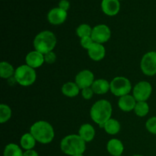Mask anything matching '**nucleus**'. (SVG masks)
Instances as JSON below:
<instances>
[{"instance_id": "obj_12", "label": "nucleus", "mask_w": 156, "mask_h": 156, "mask_svg": "<svg viewBox=\"0 0 156 156\" xmlns=\"http://www.w3.org/2000/svg\"><path fill=\"white\" fill-rule=\"evenodd\" d=\"M101 10L108 16H114L120 12V4L119 0H102Z\"/></svg>"}, {"instance_id": "obj_30", "label": "nucleus", "mask_w": 156, "mask_h": 156, "mask_svg": "<svg viewBox=\"0 0 156 156\" xmlns=\"http://www.w3.org/2000/svg\"><path fill=\"white\" fill-rule=\"evenodd\" d=\"M56 59V56L53 51L50 52V53H47L46 54H44V60L47 63H53L55 62Z\"/></svg>"}, {"instance_id": "obj_11", "label": "nucleus", "mask_w": 156, "mask_h": 156, "mask_svg": "<svg viewBox=\"0 0 156 156\" xmlns=\"http://www.w3.org/2000/svg\"><path fill=\"white\" fill-rule=\"evenodd\" d=\"M67 18V12L60 8H53L47 14V20L53 25H59L65 22Z\"/></svg>"}, {"instance_id": "obj_10", "label": "nucleus", "mask_w": 156, "mask_h": 156, "mask_svg": "<svg viewBox=\"0 0 156 156\" xmlns=\"http://www.w3.org/2000/svg\"><path fill=\"white\" fill-rule=\"evenodd\" d=\"M94 82V76L90 70L85 69L79 72L76 76V83L80 89L91 87Z\"/></svg>"}, {"instance_id": "obj_14", "label": "nucleus", "mask_w": 156, "mask_h": 156, "mask_svg": "<svg viewBox=\"0 0 156 156\" xmlns=\"http://www.w3.org/2000/svg\"><path fill=\"white\" fill-rule=\"evenodd\" d=\"M88 53L89 57L94 61H101L105 58V48L102 44L93 43L92 45L88 48Z\"/></svg>"}, {"instance_id": "obj_36", "label": "nucleus", "mask_w": 156, "mask_h": 156, "mask_svg": "<svg viewBox=\"0 0 156 156\" xmlns=\"http://www.w3.org/2000/svg\"><path fill=\"white\" fill-rule=\"evenodd\" d=\"M119 1H120V0H119Z\"/></svg>"}, {"instance_id": "obj_31", "label": "nucleus", "mask_w": 156, "mask_h": 156, "mask_svg": "<svg viewBox=\"0 0 156 156\" xmlns=\"http://www.w3.org/2000/svg\"><path fill=\"white\" fill-rule=\"evenodd\" d=\"M59 8L65 11H68L70 8V3L68 0H60L59 2Z\"/></svg>"}, {"instance_id": "obj_3", "label": "nucleus", "mask_w": 156, "mask_h": 156, "mask_svg": "<svg viewBox=\"0 0 156 156\" xmlns=\"http://www.w3.org/2000/svg\"><path fill=\"white\" fill-rule=\"evenodd\" d=\"M60 149L63 153L68 155H82L86 149L85 142L79 135L72 134L66 136L60 143Z\"/></svg>"}, {"instance_id": "obj_20", "label": "nucleus", "mask_w": 156, "mask_h": 156, "mask_svg": "<svg viewBox=\"0 0 156 156\" xmlns=\"http://www.w3.org/2000/svg\"><path fill=\"white\" fill-rule=\"evenodd\" d=\"M104 128L107 133L110 135H116L120 130V123H119L118 120L111 118L105 123Z\"/></svg>"}, {"instance_id": "obj_9", "label": "nucleus", "mask_w": 156, "mask_h": 156, "mask_svg": "<svg viewBox=\"0 0 156 156\" xmlns=\"http://www.w3.org/2000/svg\"><path fill=\"white\" fill-rule=\"evenodd\" d=\"M111 36V29L106 24H98L92 28L91 38L94 43L105 44L108 42Z\"/></svg>"}, {"instance_id": "obj_23", "label": "nucleus", "mask_w": 156, "mask_h": 156, "mask_svg": "<svg viewBox=\"0 0 156 156\" xmlns=\"http://www.w3.org/2000/svg\"><path fill=\"white\" fill-rule=\"evenodd\" d=\"M24 152L21 148L15 143H9L5 146L3 156H23Z\"/></svg>"}, {"instance_id": "obj_6", "label": "nucleus", "mask_w": 156, "mask_h": 156, "mask_svg": "<svg viewBox=\"0 0 156 156\" xmlns=\"http://www.w3.org/2000/svg\"><path fill=\"white\" fill-rule=\"evenodd\" d=\"M132 89L130 82L126 78L123 76L115 77L111 82V91L113 94L117 97L129 94Z\"/></svg>"}, {"instance_id": "obj_18", "label": "nucleus", "mask_w": 156, "mask_h": 156, "mask_svg": "<svg viewBox=\"0 0 156 156\" xmlns=\"http://www.w3.org/2000/svg\"><path fill=\"white\" fill-rule=\"evenodd\" d=\"M94 94H105L111 90V83L105 79H99L94 80L91 85Z\"/></svg>"}, {"instance_id": "obj_29", "label": "nucleus", "mask_w": 156, "mask_h": 156, "mask_svg": "<svg viewBox=\"0 0 156 156\" xmlns=\"http://www.w3.org/2000/svg\"><path fill=\"white\" fill-rule=\"evenodd\" d=\"M93 94H94V91H93L91 87L85 88L82 90V95L83 97V98L85 99V100H89V99H91L93 97Z\"/></svg>"}, {"instance_id": "obj_26", "label": "nucleus", "mask_w": 156, "mask_h": 156, "mask_svg": "<svg viewBox=\"0 0 156 156\" xmlns=\"http://www.w3.org/2000/svg\"><path fill=\"white\" fill-rule=\"evenodd\" d=\"M91 33H92V28L89 24H82L76 29V34L80 38L91 37Z\"/></svg>"}, {"instance_id": "obj_28", "label": "nucleus", "mask_w": 156, "mask_h": 156, "mask_svg": "<svg viewBox=\"0 0 156 156\" xmlns=\"http://www.w3.org/2000/svg\"><path fill=\"white\" fill-rule=\"evenodd\" d=\"M94 41H93L91 37H85L81 38V45L86 50H88V48L92 45Z\"/></svg>"}, {"instance_id": "obj_13", "label": "nucleus", "mask_w": 156, "mask_h": 156, "mask_svg": "<svg viewBox=\"0 0 156 156\" xmlns=\"http://www.w3.org/2000/svg\"><path fill=\"white\" fill-rule=\"evenodd\" d=\"M26 63L27 66L33 69L39 68L45 62L44 60V55L37 50L30 52L27 54L25 58Z\"/></svg>"}, {"instance_id": "obj_15", "label": "nucleus", "mask_w": 156, "mask_h": 156, "mask_svg": "<svg viewBox=\"0 0 156 156\" xmlns=\"http://www.w3.org/2000/svg\"><path fill=\"white\" fill-rule=\"evenodd\" d=\"M137 101L133 96L126 94L120 98L118 101V106L121 111L125 112H129L134 110Z\"/></svg>"}, {"instance_id": "obj_4", "label": "nucleus", "mask_w": 156, "mask_h": 156, "mask_svg": "<svg viewBox=\"0 0 156 156\" xmlns=\"http://www.w3.org/2000/svg\"><path fill=\"white\" fill-rule=\"evenodd\" d=\"M56 45V37L53 32L44 30L38 34L34 40V47L35 50L42 54L53 51Z\"/></svg>"}, {"instance_id": "obj_27", "label": "nucleus", "mask_w": 156, "mask_h": 156, "mask_svg": "<svg viewBox=\"0 0 156 156\" xmlns=\"http://www.w3.org/2000/svg\"><path fill=\"white\" fill-rule=\"evenodd\" d=\"M146 127L150 133L156 135V117H152L146 121Z\"/></svg>"}, {"instance_id": "obj_34", "label": "nucleus", "mask_w": 156, "mask_h": 156, "mask_svg": "<svg viewBox=\"0 0 156 156\" xmlns=\"http://www.w3.org/2000/svg\"><path fill=\"white\" fill-rule=\"evenodd\" d=\"M133 156H143V155H133Z\"/></svg>"}, {"instance_id": "obj_22", "label": "nucleus", "mask_w": 156, "mask_h": 156, "mask_svg": "<svg viewBox=\"0 0 156 156\" xmlns=\"http://www.w3.org/2000/svg\"><path fill=\"white\" fill-rule=\"evenodd\" d=\"M15 70L12 65L7 62L2 61L0 63V76L2 79H9L15 75Z\"/></svg>"}, {"instance_id": "obj_32", "label": "nucleus", "mask_w": 156, "mask_h": 156, "mask_svg": "<svg viewBox=\"0 0 156 156\" xmlns=\"http://www.w3.org/2000/svg\"><path fill=\"white\" fill-rule=\"evenodd\" d=\"M23 156H39L38 153L36 151L33 150V149H30V150H27L24 152Z\"/></svg>"}, {"instance_id": "obj_2", "label": "nucleus", "mask_w": 156, "mask_h": 156, "mask_svg": "<svg viewBox=\"0 0 156 156\" xmlns=\"http://www.w3.org/2000/svg\"><path fill=\"white\" fill-rule=\"evenodd\" d=\"M37 142L42 144H48L54 139L55 133L53 127L50 123L44 120H40L34 123L30 129Z\"/></svg>"}, {"instance_id": "obj_17", "label": "nucleus", "mask_w": 156, "mask_h": 156, "mask_svg": "<svg viewBox=\"0 0 156 156\" xmlns=\"http://www.w3.org/2000/svg\"><path fill=\"white\" fill-rule=\"evenodd\" d=\"M79 135L85 143L92 141L95 136V130L93 126L89 123H85L81 126L79 130Z\"/></svg>"}, {"instance_id": "obj_35", "label": "nucleus", "mask_w": 156, "mask_h": 156, "mask_svg": "<svg viewBox=\"0 0 156 156\" xmlns=\"http://www.w3.org/2000/svg\"><path fill=\"white\" fill-rule=\"evenodd\" d=\"M120 156H123V155H120Z\"/></svg>"}, {"instance_id": "obj_25", "label": "nucleus", "mask_w": 156, "mask_h": 156, "mask_svg": "<svg viewBox=\"0 0 156 156\" xmlns=\"http://www.w3.org/2000/svg\"><path fill=\"white\" fill-rule=\"evenodd\" d=\"M12 110L5 104L0 105V123H5L12 117Z\"/></svg>"}, {"instance_id": "obj_16", "label": "nucleus", "mask_w": 156, "mask_h": 156, "mask_svg": "<svg viewBox=\"0 0 156 156\" xmlns=\"http://www.w3.org/2000/svg\"><path fill=\"white\" fill-rule=\"evenodd\" d=\"M108 152L113 156L122 155L124 150V146L123 143L117 139H112L110 140L107 145Z\"/></svg>"}, {"instance_id": "obj_19", "label": "nucleus", "mask_w": 156, "mask_h": 156, "mask_svg": "<svg viewBox=\"0 0 156 156\" xmlns=\"http://www.w3.org/2000/svg\"><path fill=\"white\" fill-rule=\"evenodd\" d=\"M79 87L76 82H69L64 84L62 87V93L65 96L69 98H74L79 94Z\"/></svg>"}, {"instance_id": "obj_1", "label": "nucleus", "mask_w": 156, "mask_h": 156, "mask_svg": "<svg viewBox=\"0 0 156 156\" xmlns=\"http://www.w3.org/2000/svg\"><path fill=\"white\" fill-rule=\"evenodd\" d=\"M112 115V105L107 100H99L92 105L90 116L93 121L100 128H104L105 123L111 119Z\"/></svg>"}, {"instance_id": "obj_33", "label": "nucleus", "mask_w": 156, "mask_h": 156, "mask_svg": "<svg viewBox=\"0 0 156 156\" xmlns=\"http://www.w3.org/2000/svg\"><path fill=\"white\" fill-rule=\"evenodd\" d=\"M73 156H84L83 154H82V155H73Z\"/></svg>"}, {"instance_id": "obj_5", "label": "nucleus", "mask_w": 156, "mask_h": 156, "mask_svg": "<svg viewBox=\"0 0 156 156\" xmlns=\"http://www.w3.org/2000/svg\"><path fill=\"white\" fill-rule=\"evenodd\" d=\"M15 80L21 86H30L33 85L37 79V74L34 69L29 66L21 65L15 69Z\"/></svg>"}, {"instance_id": "obj_7", "label": "nucleus", "mask_w": 156, "mask_h": 156, "mask_svg": "<svg viewBox=\"0 0 156 156\" xmlns=\"http://www.w3.org/2000/svg\"><path fill=\"white\" fill-rule=\"evenodd\" d=\"M140 67L146 76H153L156 75V52L146 53L142 58Z\"/></svg>"}, {"instance_id": "obj_24", "label": "nucleus", "mask_w": 156, "mask_h": 156, "mask_svg": "<svg viewBox=\"0 0 156 156\" xmlns=\"http://www.w3.org/2000/svg\"><path fill=\"white\" fill-rule=\"evenodd\" d=\"M134 112L138 117H143L149 112V106L146 101H139L136 105Z\"/></svg>"}, {"instance_id": "obj_8", "label": "nucleus", "mask_w": 156, "mask_h": 156, "mask_svg": "<svg viewBox=\"0 0 156 156\" xmlns=\"http://www.w3.org/2000/svg\"><path fill=\"white\" fill-rule=\"evenodd\" d=\"M152 87L149 82L142 81L138 82L133 90V94L137 102L146 101L151 96Z\"/></svg>"}, {"instance_id": "obj_21", "label": "nucleus", "mask_w": 156, "mask_h": 156, "mask_svg": "<svg viewBox=\"0 0 156 156\" xmlns=\"http://www.w3.org/2000/svg\"><path fill=\"white\" fill-rule=\"evenodd\" d=\"M20 143H21V147L24 149H25L26 151L30 150V149H32L35 146L36 140H35L34 137L32 136L30 133H24L21 136Z\"/></svg>"}]
</instances>
